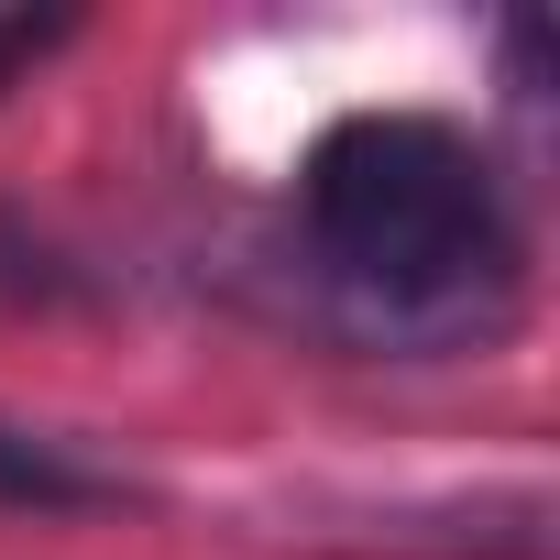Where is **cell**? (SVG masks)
Listing matches in <instances>:
<instances>
[{"label": "cell", "mask_w": 560, "mask_h": 560, "mask_svg": "<svg viewBox=\"0 0 560 560\" xmlns=\"http://www.w3.org/2000/svg\"><path fill=\"white\" fill-rule=\"evenodd\" d=\"M298 287L352 352H483L527 298L494 154L451 110H341L298 165Z\"/></svg>", "instance_id": "1"}, {"label": "cell", "mask_w": 560, "mask_h": 560, "mask_svg": "<svg viewBox=\"0 0 560 560\" xmlns=\"http://www.w3.org/2000/svg\"><path fill=\"white\" fill-rule=\"evenodd\" d=\"M0 494H23V505H89L100 483H89L67 451H45V440H23V429H0Z\"/></svg>", "instance_id": "2"}, {"label": "cell", "mask_w": 560, "mask_h": 560, "mask_svg": "<svg viewBox=\"0 0 560 560\" xmlns=\"http://www.w3.org/2000/svg\"><path fill=\"white\" fill-rule=\"evenodd\" d=\"M45 45H56V23H0V89H12V78L45 56Z\"/></svg>", "instance_id": "3"}]
</instances>
